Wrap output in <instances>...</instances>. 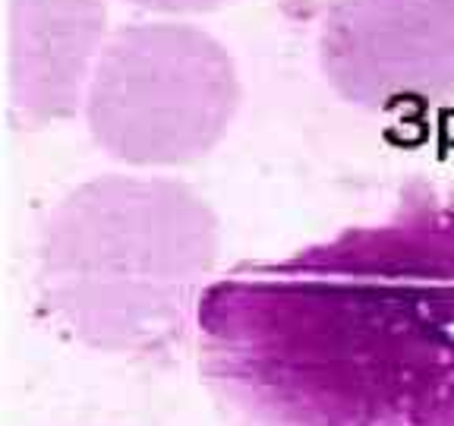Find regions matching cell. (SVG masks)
Returning a JSON list of instances; mask_svg holds the SVG:
<instances>
[{
  "instance_id": "3",
  "label": "cell",
  "mask_w": 454,
  "mask_h": 426,
  "mask_svg": "<svg viewBox=\"0 0 454 426\" xmlns=\"http://www.w3.org/2000/svg\"><path fill=\"white\" fill-rule=\"evenodd\" d=\"M237 107L234 57L190 22L117 28L85 92L92 139L133 168H180L206 158L231 130Z\"/></svg>"
},
{
  "instance_id": "2",
  "label": "cell",
  "mask_w": 454,
  "mask_h": 426,
  "mask_svg": "<svg viewBox=\"0 0 454 426\" xmlns=\"http://www.w3.org/2000/svg\"><path fill=\"white\" fill-rule=\"evenodd\" d=\"M218 218L192 186L105 174L73 186L38 231L48 316L101 354H158L196 322L218 263Z\"/></svg>"
},
{
  "instance_id": "4",
  "label": "cell",
  "mask_w": 454,
  "mask_h": 426,
  "mask_svg": "<svg viewBox=\"0 0 454 426\" xmlns=\"http://www.w3.org/2000/svg\"><path fill=\"white\" fill-rule=\"evenodd\" d=\"M319 64L344 101L366 111L454 99V0H332Z\"/></svg>"
},
{
  "instance_id": "5",
  "label": "cell",
  "mask_w": 454,
  "mask_h": 426,
  "mask_svg": "<svg viewBox=\"0 0 454 426\" xmlns=\"http://www.w3.org/2000/svg\"><path fill=\"white\" fill-rule=\"evenodd\" d=\"M105 0H10V114L16 127L67 121L89 92Z\"/></svg>"
},
{
  "instance_id": "1",
  "label": "cell",
  "mask_w": 454,
  "mask_h": 426,
  "mask_svg": "<svg viewBox=\"0 0 454 426\" xmlns=\"http://www.w3.org/2000/svg\"><path fill=\"white\" fill-rule=\"evenodd\" d=\"M199 373L234 426H454V190L247 263L199 304Z\"/></svg>"
},
{
  "instance_id": "6",
  "label": "cell",
  "mask_w": 454,
  "mask_h": 426,
  "mask_svg": "<svg viewBox=\"0 0 454 426\" xmlns=\"http://www.w3.org/2000/svg\"><path fill=\"white\" fill-rule=\"evenodd\" d=\"M123 4L152 10V13H212L231 0H123Z\"/></svg>"
}]
</instances>
